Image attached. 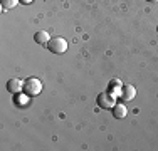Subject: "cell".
I'll use <instances>...</instances> for the list:
<instances>
[{
	"label": "cell",
	"mask_w": 158,
	"mask_h": 151,
	"mask_svg": "<svg viewBox=\"0 0 158 151\" xmlns=\"http://www.w3.org/2000/svg\"><path fill=\"white\" fill-rule=\"evenodd\" d=\"M0 2H2L3 10H10V9H14V7H17V3L20 2V0H0Z\"/></svg>",
	"instance_id": "obj_9"
},
{
	"label": "cell",
	"mask_w": 158,
	"mask_h": 151,
	"mask_svg": "<svg viewBox=\"0 0 158 151\" xmlns=\"http://www.w3.org/2000/svg\"><path fill=\"white\" fill-rule=\"evenodd\" d=\"M116 104V97L110 92H101L98 96V106L103 109H113Z\"/></svg>",
	"instance_id": "obj_3"
},
{
	"label": "cell",
	"mask_w": 158,
	"mask_h": 151,
	"mask_svg": "<svg viewBox=\"0 0 158 151\" xmlns=\"http://www.w3.org/2000/svg\"><path fill=\"white\" fill-rule=\"evenodd\" d=\"M34 40L37 44H49L51 35H49V32H46V30H37L35 35H34Z\"/></svg>",
	"instance_id": "obj_7"
},
{
	"label": "cell",
	"mask_w": 158,
	"mask_h": 151,
	"mask_svg": "<svg viewBox=\"0 0 158 151\" xmlns=\"http://www.w3.org/2000/svg\"><path fill=\"white\" fill-rule=\"evenodd\" d=\"M47 47L52 54H64L67 51V40L62 39V37H54V39L49 40Z\"/></svg>",
	"instance_id": "obj_2"
},
{
	"label": "cell",
	"mask_w": 158,
	"mask_h": 151,
	"mask_svg": "<svg viewBox=\"0 0 158 151\" xmlns=\"http://www.w3.org/2000/svg\"><path fill=\"white\" fill-rule=\"evenodd\" d=\"M146 2H158V0H146Z\"/></svg>",
	"instance_id": "obj_11"
},
{
	"label": "cell",
	"mask_w": 158,
	"mask_h": 151,
	"mask_svg": "<svg viewBox=\"0 0 158 151\" xmlns=\"http://www.w3.org/2000/svg\"><path fill=\"white\" fill-rule=\"evenodd\" d=\"M135 96H136V89L133 88L131 84H126V86H123V89H121V97L125 101H131V99H135Z\"/></svg>",
	"instance_id": "obj_5"
},
{
	"label": "cell",
	"mask_w": 158,
	"mask_h": 151,
	"mask_svg": "<svg viewBox=\"0 0 158 151\" xmlns=\"http://www.w3.org/2000/svg\"><path fill=\"white\" fill-rule=\"evenodd\" d=\"M121 82H119V79H113L111 86H110V94H113V96L116 97V94L118 96H121Z\"/></svg>",
	"instance_id": "obj_8"
},
{
	"label": "cell",
	"mask_w": 158,
	"mask_h": 151,
	"mask_svg": "<svg viewBox=\"0 0 158 151\" xmlns=\"http://www.w3.org/2000/svg\"><path fill=\"white\" fill-rule=\"evenodd\" d=\"M126 114H128V108L125 104H114V108H113V116H114L116 119L126 118Z\"/></svg>",
	"instance_id": "obj_6"
},
{
	"label": "cell",
	"mask_w": 158,
	"mask_h": 151,
	"mask_svg": "<svg viewBox=\"0 0 158 151\" xmlns=\"http://www.w3.org/2000/svg\"><path fill=\"white\" fill-rule=\"evenodd\" d=\"M20 2H22V3H32L34 0H20Z\"/></svg>",
	"instance_id": "obj_10"
},
{
	"label": "cell",
	"mask_w": 158,
	"mask_h": 151,
	"mask_svg": "<svg viewBox=\"0 0 158 151\" xmlns=\"http://www.w3.org/2000/svg\"><path fill=\"white\" fill-rule=\"evenodd\" d=\"M156 30H158V29H156Z\"/></svg>",
	"instance_id": "obj_12"
},
{
	"label": "cell",
	"mask_w": 158,
	"mask_h": 151,
	"mask_svg": "<svg viewBox=\"0 0 158 151\" xmlns=\"http://www.w3.org/2000/svg\"><path fill=\"white\" fill-rule=\"evenodd\" d=\"M24 92L27 94L29 97H35L42 92V82L37 77H29L27 81L24 82Z\"/></svg>",
	"instance_id": "obj_1"
},
{
	"label": "cell",
	"mask_w": 158,
	"mask_h": 151,
	"mask_svg": "<svg viewBox=\"0 0 158 151\" xmlns=\"http://www.w3.org/2000/svg\"><path fill=\"white\" fill-rule=\"evenodd\" d=\"M7 91H9L10 94H19V92H22V91H24V82H22L20 79H17V77L10 79V81L7 82Z\"/></svg>",
	"instance_id": "obj_4"
}]
</instances>
